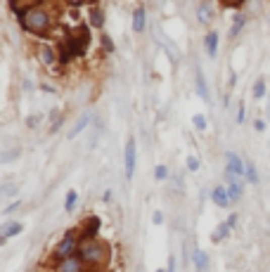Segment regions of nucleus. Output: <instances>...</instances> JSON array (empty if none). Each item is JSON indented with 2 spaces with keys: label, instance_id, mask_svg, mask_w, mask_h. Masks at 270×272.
Segmentation results:
<instances>
[{
  "label": "nucleus",
  "instance_id": "nucleus-29",
  "mask_svg": "<svg viewBox=\"0 0 270 272\" xmlns=\"http://www.w3.org/2000/svg\"><path fill=\"white\" fill-rule=\"evenodd\" d=\"M268 116H270V97H268Z\"/></svg>",
  "mask_w": 270,
  "mask_h": 272
},
{
  "label": "nucleus",
  "instance_id": "nucleus-17",
  "mask_svg": "<svg viewBox=\"0 0 270 272\" xmlns=\"http://www.w3.org/2000/svg\"><path fill=\"white\" fill-rule=\"evenodd\" d=\"M197 90H199V97L204 102H208V88H206V83H204V76H197Z\"/></svg>",
  "mask_w": 270,
  "mask_h": 272
},
{
  "label": "nucleus",
  "instance_id": "nucleus-10",
  "mask_svg": "<svg viewBox=\"0 0 270 272\" xmlns=\"http://www.w3.org/2000/svg\"><path fill=\"white\" fill-rule=\"evenodd\" d=\"M133 31L140 33V31H145V10L138 8L135 10V15H133Z\"/></svg>",
  "mask_w": 270,
  "mask_h": 272
},
{
  "label": "nucleus",
  "instance_id": "nucleus-16",
  "mask_svg": "<svg viewBox=\"0 0 270 272\" xmlns=\"http://www.w3.org/2000/svg\"><path fill=\"white\" fill-rule=\"evenodd\" d=\"M76 201H78L76 189H71L69 194H67V199H64V211H67V213H71V211H74V206H76Z\"/></svg>",
  "mask_w": 270,
  "mask_h": 272
},
{
  "label": "nucleus",
  "instance_id": "nucleus-21",
  "mask_svg": "<svg viewBox=\"0 0 270 272\" xmlns=\"http://www.w3.org/2000/svg\"><path fill=\"white\" fill-rule=\"evenodd\" d=\"M244 17H235V26H232V31H230V36H237L239 31H242V26H244Z\"/></svg>",
  "mask_w": 270,
  "mask_h": 272
},
{
  "label": "nucleus",
  "instance_id": "nucleus-28",
  "mask_svg": "<svg viewBox=\"0 0 270 272\" xmlns=\"http://www.w3.org/2000/svg\"><path fill=\"white\" fill-rule=\"evenodd\" d=\"M17 209H19V203H12L10 209H5V213H12V211H17Z\"/></svg>",
  "mask_w": 270,
  "mask_h": 272
},
{
  "label": "nucleus",
  "instance_id": "nucleus-15",
  "mask_svg": "<svg viewBox=\"0 0 270 272\" xmlns=\"http://www.w3.org/2000/svg\"><path fill=\"white\" fill-rule=\"evenodd\" d=\"M88 121H90V116H88V114H81V118H78L76 125H74V130L69 132V138H76L78 132H83V128L88 125Z\"/></svg>",
  "mask_w": 270,
  "mask_h": 272
},
{
  "label": "nucleus",
  "instance_id": "nucleus-7",
  "mask_svg": "<svg viewBox=\"0 0 270 272\" xmlns=\"http://www.w3.org/2000/svg\"><path fill=\"white\" fill-rule=\"evenodd\" d=\"M57 272H83V260L81 258H69V260H62L57 265Z\"/></svg>",
  "mask_w": 270,
  "mask_h": 272
},
{
  "label": "nucleus",
  "instance_id": "nucleus-18",
  "mask_svg": "<svg viewBox=\"0 0 270 272\" xmlns=\"http://www.w3.org/2000/svg\"><path fill=\"white\" fill-rule=\"evenodd\" d=\"M254 97L256 100H263V97H265V81H263V78H258L254 83Z\"/></svg>",
  "mask_w": 270,
  "mask_h": 272
},
{
  "label": "nucleus",
  "instance_id": "nucleus-11",
  "mask_svg": "<svg viewBox=\"0 0 270 272\" xmlns=\"http://www.w3.org/2000/svg\"><path fill=\"white\" fill-rule=\"evenodd\" d=\"M22 230H24L22 223H8V225H5V230H3V241L10 239V237H15V234H19Z\"/></svg>",
  "mask_w": 270,
  "mask_h": 272
},
{
  "label": "nucleus",
  "instance_id": "nucleus-1",
  "mask_svg": "<svg viewBox=\"0 0 270 272\" xmlns=\"http://www.w3.org/2000/svg\"><path fill=\"white\" fill-rule=\"evenodd\" d=\"M22 26L26 31L36 33V36H43V33H47V29H50V15H47L40 5H31V8L24 12Z\"/></svg>",
  "mask_w": 270,
  "mask_h": 272
},
{
  "label": "nucleus",
  "instance_id": "nucleus-9",
  "mask_svg": "<svg viewBox=\"0 0 270 272\" xmlns=\"http://www.w3.org/2000/svg\"><path fill=\"white\" fill-rule=\"evenodd\" d=\"M194 265H197V272H206L208 270V253L204 251H194Z\"/></svg>",
  "mask_w": 270,
  "mask_h": 272
},
{
  "label": "nucleus",
  "instance_id": "nucleus-25",
  "mask_svg": "<svg viewBox=\"0 0 270 272\" xmlns=\"http://www.w3.org/2000/svg\"><path fill=\"white\" fill-rule=\"evenodd\" d=\"M237 121H239V123L244 121V107H239V111H237Z\"/></svg>",
  "mask_w": 270,
  "mask_h": 272
},
{
  "label": "nucleus",
  "instance_id": "nucleus-13",
  "mask_svg": "<svg viewBox=\"0 0 270 272\" xmlns=\"http://www.w3.org/2000/svg\"><path fill=\"white\" fill-rule=\"evenodd\" d=\"M197 17H199L201 24H208V22H211V5H208V3H201L199 10H197Z\"/></svg>",
  "mask_w": 270,
  "mask_h": 272
},
{
  "label": "nucleus",
  "instance_id": "nucleus-4",
  "mask_svg": "<svg viewBox=\"0 0 270 272\" xmlns=\"http://www.w3.org/2000/svg\"><path fill=\"white\" fill-rule=\"evenodd\" d=\"M124 166H126V178L133 180L135 175V140H128L126 142V149H124Z\"/></svg>",
  "mask_w": 270,
  "mask_h": 272
},
{
  "label": "nucleus",
  "instance_id": "nucleus-27",
  "mask_svg": "<svg viewBox=\"0 0 270 272\" xmlns=\"http://www.w3.org/2000/svg\"><path fill=\"white\" fill-rule=\"evenodd\" d=\"M254 128H256V130H263V128H265V123H263V121H256Z\"/></svg>",
  "mask_w": 270,
  "mask_h": 272
},
{
  "label": "nucleus",
  "instance_id": "nucleus-30",
  "mask_svg": "<svg viewBox=\"0 0 270 272\" xmlns=\"http://www.w3.org/2000/svg\"><path fill=\"white\" fill-rule=\"evenodd\" d=\"M156 272H169V270H156Z\"/></svg>",
  "mask_w": 270,
  "mask_h": 272
},
{
  "label": "nucleus",
  "instance_id": "nucleus-22",
  "mask_svg": "<svg viewBox=\"0 0 270 272\" xmlns=\"http://www.w3.org/2000/svg\"><path fill=\"white\" fill-rule=\"evenodd\" d=\"M154 175H156V180H166L169 178V168H166V166H156Z\"/></svg>",
  "mask_w": 270,
  "mask_h": 272
},
{
  "label": "nucleus",
  "instance_id": "nucleus-2",
  "mask_svg": "<svg viewBox=\"0 0 270 272\" xmlns=\"http://www.w3.org/2000/svg\"><path fill=\"white\" fill-rule=\"evenodd\" d=\"M78 253H81V260H83V263H102V260L107 258L104 246L97 244V241H93V239L83 241V244H81V249H78Z\"/></svg>",
  "mask_w": 270,
  "mask_h": 272
},
{
  "label": "nucleus",
  "instance_id": "nucleus-8",
  "mask_svg": "<svg viewBox=\"0 0 270 272\" xmlns=\"http://www.w3.org/2000/svg\"><path fill=\"white\" fill-rule=\"evenodd\" d=\"M204 47H206L208 57H213V54L218 52V33L216 31H211L206 38H204Z\"/></svg>",
  "mask_w": 270,
  "mask_h": 272
},
{
  "label": "nucleus",
  "instance_id": "nucleus-26",
  "mask_svg": "<svg viewBox=\"0 0 270 272\" xmlns=\"http://www.w3.org/2000/svg\"><path fill=\"white\" fill-rule=\"evenodd\" d=\"M161 220H164V216H161V213H159V211H156V213H154V223H156V225H159Z\"/></svg>",
  "mask_w": 270,
  "mask_h": 272
},
{
  "label": "nucleus",
  "instance_id": "nucleus-20",
  "mask_svg": "<svg viewBox=\"0 0 270 272\" xmlns=\"http://www.w3.org/2000/svg\"><path fill=\"white\" fill-rule=\"evenodd\" d=\"M40 59H43V64L52 66L55 64V52L50 50V47H43V50H40Z\"/></svg>",
  "mask_w": 270,
  "mask_h": 272
},
{
  "label": "nucleus",
  "instance_id": "nucleus-19",
  "mask_svg": "<svg viewBox=\"0 0 270 272\" xmlns=\"http://www.w3.org/2000/svg\"><path fill=\"white\" fill-rule=\"evenodd\" d=\"M90 24H93L95 29H102V24H104V15H102L100 10H93V12H90Z\"/></svg>",
  "mask_w": 270,
  "mask_h": 272
},
{
  "label": "nucleus",
  "instance_id": "nucleus-14",
  "mask_svg": "<svg viewBox=\"0 0 270 272\" xmlns=\"http://www.w3.org/2000/svg\"><path fill=\"white\" fill-rule=\"evenodd\" d=\"M230 227H232V223H221L218 225V230L213 232V241H223L228 234H230Z\"/></svg>",
  "mask_w": 270,
  "mask_h": 272
},
{
  "label": "nucleus",
  "instance_id": "nucleus-23",
  "mask_svg": "<svg viewBox=\"0 0 270 272\" xmlns=\"http://www.w3.org/2000/svg\"><path fill=\"white\" fill-rule=\"evenodd\" d=\"M187 171H197V168H199V159H197V156H187Z\"/></svg>",
  "mask_w": 270,
  "mask_h": 272
},
{
  "label": "nucleus",
  "instance_id": "nucleus-6",
  "mask_svg": "<svg viewBox=\"0 0 270 272\" xmlns=\"http://www.w3.org/2000/svg\"><path fill=\"white\" fill-rule=\"evenodd\" d=\"M211 199L216 201V206H221V209H228L230 206V194H228V187H216L213 192H211Z\"/></svg>",
  "mask_w": 270,
  "mask_h": 272
},
{
  "label": "nucleus",
  "instance_id": "nucleus-12",
  "mask_svg": "<svg viewBox=\"0 0 270 272\" xmlns=\"http://www.w3.org/2000/svg\"><path fill=\"white\" fill-rule=\"evenodd\" d=\"M244 178H247L251 185L258 182V173H256V168H254V163L251 161H244Z\"/></svg>",
  "mask_w": 270,
  "mask_h": 272
},
{
  "label": "nucleus",
  "instance_id": "nucleus-5",
  "mask_svg": "<svg viewBox=\"0 0 270 272\" xmlns=\"http://www.w3.org/2000/svg\"><path fill=\"white\" fill-rule=\"evenodd\" d=\"M225 166H228V175H235V178H242L244 175V161L235 152H228L225 154Z\"/></svg>",
  "mask_w": 270,
  "mask_h": 272
},
{
  "label": "nucleus",
  "instance_id": "nucleus-24",
  "mask_svg": "<svg viewBox=\"0 0 270 272\" xmlns=\"http://www.w3.org/2000/svg\"><path fill=\"white\" fill-rule=\"evenodd\" d=\"M194 128H197V130H206V118L197 114V116H194Z\"/></svg>",
  "mask_w": 270,
  "mask_h": 272
},
{
  "label": "nucleus",
  "instance_id": "nucleus-3",
  "mask_svg": "<svg viewBox=\"0 0 270 272\" xmlns=\"http://www.w3.org/2000/svg\"><path fill=\"white\" fill-rule=\"evenodd\" d=\"M76 249H81V244L76 241L74 234H67L60 244H57V249H55V256L60 258V260H69V258L76 256Z\"/></svg>",
  "mask_w": 270,
  "mask_h": 272
}]
</instances>
